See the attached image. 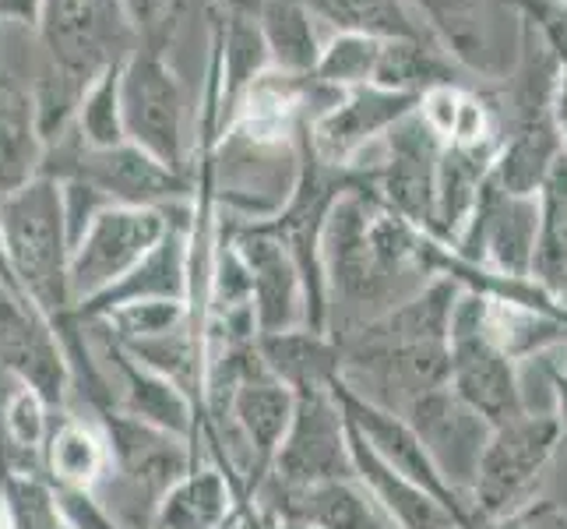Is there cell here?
<instances>
[{"label": "cell", "instance_id": "obj_8", "mask_svg": "<svg viewBox=\"0 0 567 529\" xmlns=\"http://www.w3.org/2000/svg\"><path fill=\"white\" fill-rule=\"evenodd\" d=\"M346 477L357 474L349 456V420L336 388H300L289 430L271 459L268 487H310Z\"/></svg>", "mask_w": 567, "mask_h": 529}, {"label": "cell", "instance_id": "obj_14", "mask_svg": "<svg viewBox=\"0 0 567 529\" xmlns=\"http://www.w3.org/2000/svg\"><path fill=\"white\" fill-rule=\"evenodd\" d=\"M103 427L110 474L121 477L145 501L159 505L169 487L190 474V452L181 435H169V430L134 420L127 414H106Z\"/></svg>", "mask_w": 567, "mask_h": 529}, {"label": "cell", "instance_id": "obj_11", "mask_svg": "<svg viewBox=\"0 0 567 529\" xmlns=\"http://www.w3.org/2000/svg\"><path fill=\"white\" fill-rule=\"evenodd\" d=\"M250 272V311L258 336L307 328V289L289 247L271 226H226Z\"/></svg>", "mask_w": 567, "mask_h": 529}, {"label": "cell", "instance_id": "obj_26", "mask_svg": "<svg viewBox=\"0 0 567 529\" xmlns=\"http://www.w3.org/2000/svg\"><path fill=\"white\" fill-rule=\"evenodd\" d=\"M229 516V487L215 469L187 474L155 505L152 529H219Z\"/></svg>", "mask_w": 567, "mask_h": 529}, {"label": "cell", "instance_id": "obj_10", "mask_svg": "<svg viewBox=\"0 0 567 529\" xmlns=\"http://www.w3.org/2000/svg\"><path fill=\"white\" fill-rule=\"evenodd\" d=\"M416 22L452 61L473 78H504V22L515 0H405ZM518 11V8H515Z\"/></svg>", "mask_w": 567, "mask_h": 529}, {"label": "cell", "instance_id": "obj_35", "mask_svg": "<svg viewBox=\"0 0 567 529\" xmlns=\"http://www.w3.org/2000/svg\"><path fill=\"white\" fill-rule=\"evenodd\" d=\"M276 529H315V526H303V522H289V519H279Z\"/></svg>", "mask_w": 567, "mask_h": 529}, {"label": "cell", "instance_id": "obj_29", "mask_svg": "<svg viewBox=\"0 0 567 529\" xmlns=\"http://www.w3.org/2000/svg\"><path fill=\"white\" fill-rule=\"evenodd\" d=\"M4 508L11 529H68L56 495L35 474H14L4 480Z\"/></svg>", "mask_w": 567, "mask_h": 529}, {"label": "cell", "instance_id": "obj_36", "mask_svg": "<svg viewBox=\"0 0 567 529\" xmlns=\"http://www.w3.org/2000/svg\"><path fill=\"white\" fill-rule=\"evenodd\" d=\"M0 529H11L8 526V508H4V501H0Z\"/></svg>", "mask_w": 567, "mask_h": 529}, {"label": "cell", "instance_id": "obj_3", "mask_svg": "<svg viewBox=\"0 0 567 529\" xmlns=\"http://www.w3.org/2000/svg\"><path fill=\"white\" fill-rule=\"evenodd\" d=\"M47 181H82L92 191H100L110 205L131 208H166L177 202H190L198 184L190 176H181L155 163L148 152L134 149L131 142L92 149L68 128L64 134L47 145L43 155Z\"/></svg>", "mask_w": 567, "mask_h": 529}, {"label": "cell", "instance_id": "obj_17", "mask_svg": "<svg viewBox=\"0 0 567 529\" xmlns=\"http://www.w3.org/2000/svg\"><path fill=\"white\" fill-rule=\"evenodd\" d=\"M265 501H271L279 519L315 529H399L357 477L310 487H268Z\"/></svg>", "mask_w": 567, "mask_h": 529}, {"label": "cell", "instance_id": "obj_13", "mask_svg": "<svg viewBox=\"0 0 567 529\" xmlns=\"http://www.w3.org/2000/svg\"><path fill=\"white\" fill-rule=\"evenodd\" d=\"M0 367L29 382L47 406L64 399L68 364L56 346L53 322L43 311H35L4 276H0Z\"/></svg>", "mask_w": 567, "mask_h": 529}, {"label": "cell", "instance_id": "obj_37", "mask_svg": "<svg viewBox=\"0 0 567 529\" xmlns=\"http://www.w3.org/2000/svg\"><path fill=\"white\" fill-rule=\"evenodd\" d=\"M564 4H567V0H564Z\"/></svg>", "mask_w": 567, "mask_h": 529}, {"label": "cell", "instance_id": "obj_22", "mask_svg": "<svg viewBox=\"0 0 567 529\" xmlns=\"http://www.w3.org/2000/svg\"><path fill=\"white\" fill-rule=\"evenodd\" d=\"M254 349L265 360V367L286 382L292 391L300 388H331L342 370V349L324 339L321 332L297 328L279 332V336H258Z\"/></svg>", "mask_w": 567, "mask_h": 529}, {"label": "cell", "instance_id": "obj_21", "mask_svg": "<svg viewBox=\"0 0 567 529\" xmlns=\"http://www.w3.org/2000/svg\"><path fill=\"white\" fill-rule=\"evenodd\" d=\"M254 18H258L271 68L300 78L315 74L321 47L331 32H324V26L300 0H254Z\"/></svg>", "mask_w": 567, "mask_h": 529}, {"label": "cell", "instance_id": "obj_32", "mask_svg": "<svg viewBox=\"0 0 567 529\" xmlns=\"http://www.w3.org/2000/svg\"><path fill=\"white\" fill-rule=\"evenodd\" d=\"M124 8H127V14H131V22H134V32H138V39H145V35L169 14L173 0H124Z\"/></svg>", "mask_w": 567, "mask_h": 529}, {"label": "cell", "instance_id": "obj_33", "mask_svg": "<svg viewBox=\"0 0 567 529\" xmlns=\"http://www.w3.org/2000/svg\"><path fill=\"white\" fill-rule=\"evenodd\" d=\"M39 8L43 0H0V22H11V26H32L39 22Z\"/></svg>", "mask_w": 567, "mask_h": 529}, {"label": "cell", "instance_id": "obj_31", "mask_svg": "<svg viewBox=\"0 0 567 529\" xmlns=\"http://www.w3.org/2000/svg\"><path fill=\"white\" fill-rule=\"evenodd\" d=\"M483 529H567V508L550 498H533L512 516L483 522Z\"/></svg>", "mask_w": 567, "mask_h": 529}, {"label": "cell", "instance_id": "obj_1", "mask_svg": "<svg viewBox=\"0 0 567 529\" xmlns=\"http://www.w3.org/2000/svg\"><path fill=\"white\" fill-rule=\"evenodd\" d=\"M121 116L124 142L194 181V160L205 155L202 103L148 43L134 47L121 64Z\"/></svg>", "mask_w": 567, "mask_h": 529}, {"label": "cell", "instance_id": "obj_12", "mask_svg": "<svg viewBox=\"0 0 567 529\" xmlns=\"http://www.w3.org/2000/svg\"><path fill=\"white\" fill-rule=\"evenodd\" d=\"M399 417H405V424L416 430L430 462L437 466V474L447 480V487L468 501V487H473L480 456L494 427L476 409H468L447 385L423 391Z\"/></svg>", "mask_w": 567, "mask_h": 529}, {"label": "cell", "instance_id": "obj_15", "mask_svg": "<svg viewBox=\"0 0 567 529\" xmlns=\"http://www.w3.org/2000/svg\"><path fill=\"white\" fill-rule=\"evenodd\" d=\"M292 409H297V391L271 375L265 360L258 357V349L250 346L244 360V375L226 399V414L237 424L240 441L247 445V456L254 459L258 474L276 459L289 430Z\"/></svg>", "mask_w": 567, "mask_h": 529}, {"label": "cell", "instance_id": "obj_6", "mask_svg": "<svg viewBox=\"0 0 567 529\" xmlns=\"http://www.w3.org/2000/svg\"><path fill=\"white\" fill-rule=\"evenodd\" d=\"M35 32L50 61L85 85L138 47L124 0H43Z\"/></svg>", "mask_w": 567, "mask_h": 529}, {"label": "cell", "instance_id": "obj_19", "mask_svg": "<svg viewBox=\"0 0 567 529\" xmlns=\"http://www.w3.org/2000/svg\"><path fill=\"white\" fill-rule=\"evenodd\" d=\"M497 149H462L444 145L434 176V220H430V241L452 247L465 220L473 215L483 181L491 176Z\"/></svg>", "mask_w": 567, "mask_h": 529}, {"label": "cell", "instance_id": "obj_25", "mask_svg": "<svg viewBox=\"0 0 567 529\" xmlns=\"http://www.w3.org/2000/svg\"><path fill=\"white\" fill-rule=\"evenodd\" d=\"M324 32H360L374 39H430L405 0H300ZM434 43V39H430Z\"/></svg>", "mask_w": 567, "mask_h": 529}, {"label": "cell", "instance_id": "obj_16", "mask_svg": "<svg viewBox=\"0 0 567 529\" xmlns=\"http://www.w3.org/2000/svg\"><path fill=\"white\" fill-rule=\"evenodd\" d=\"M198 220V215H194ZM190 223H169L163 241L155 244L145 258L134 265L121 283H113L106 293L95 301L82 304L78 315L100 318L124 304H142V301H177L184 304L190 293Z\"/></svg>", "mask_w": 567, "mask_h": 529}, {"label": "cell", "instance_id": "obj_38", "mask_svg": "<svg viewBox=\"0 0 567 529\" xmlns=\"http://www.w3.org/2000/svg\"><path fill=\"white\" fill-rule=\"evenodd\" d=\"M564 370H567V367H564Z\"/></svg>", "mask_w": 567, "mask_h": 529}, {"label": "cell", "instance_id": "obj_18", "mask_svg": "<svg viewBox=\"0 0 567 529\" xmlns=\"http://www.w3.org/2000/svg\"><path fill=\"white\" fill-rule=\"evenodd\" d=\"M349 456H353L357 480L374 495V501L384 508L399 529H458L441 501H434L423 487L402 477L395 466H388L353 427H349Z\"/></svg>", "mask_w": 567, "mask_h": 529}, {"label": "cell", "instance_id": "obj_30", "mask_svg": "<svg viewBox=\"0 0 567 529\" xmlns=\"http://www.w3.org/2000/svg\"><path fill=\"white\" fill-rule=\"evenodd\" d=\"M468 85H437V89H426L420 95V106L416 113L426 121V128L437 134V139L447 145L452 139V128H455V116H458V106H462V92Z\"/></svg>", "mask_w": 567, "mask_h": 529}, {"label": "cell", "instance_id": "obj_34", "mask_svg": "<svg viewBox=\"0 0 567 529\" xmlns=\"http://www.w3.org/2000/svg\"><path fill=\"white\" fill-rule=\"evenodd\" d=\"M550 391H554V409L557 417V430H560V445H567V370L564 367H550Z\"/></svg>", "mask_w": 567, "mask_h": 529}, {"label": "cell", "instance_id": "obj_28", "mask_svg": "<svg viewBox=\"0 0 567 529\" xmlns=\"http://www.w3.org/2000/svg\"><path fill=\"white\" fill-rule=\"evenodd\" d=\"M71 131L92 149H110L124 142V116H121V64L95 74L82 92L74 110Z\"/></svg>", "mask_w": 567, "mask_h": 529}, {"label": "cell", "instance_id": "obj_9", "mask_svg": "<svg viewBox=\"0 0 567 529\" xmlns=\"http://www.w3.org/2000/svg\"><path fill=\"white\" fill-rule=\"evenodd\" d=\"M416 106H420V95H409V92H391L381 85L346 89L318 121H310L303 128V142L315 152V160L336 170H346V166H353L370 145H378L384 134Z\"/></svg>", "mask_w": 567, "mask_h": 529}, {"label": "cell", "instance_id": "obj_7", "mask_svg": "<svg viewBox=\"0 0 567 529\" xmlns=\"http://www.w3.org/2000/svg\"><path fill=\"white\" fill-rule=\"evenodd\" d=\"M169 220L163 208L110 205L92 220L82 241L71 247L68 293L71 304H89L121 283L145 254L163 241Z\"/></svg>", "mask_w": 567, "mask_h": 529}, {"label": "cell", "instance_id": "obj_20", "mask_svg": "<svg viewBox=\"0 0 567 529\" xmlns=\"http://www.w3.org/2000/svg\"><path fill=\"white\" fill-rule=\"evenodd\" d=\"M43 155L47 142L32 92L22 82L0 78V199L43 176Z\"/></svg>", "mask_w": 567, "mask_h": 529}, {"label": "cell", "instance_id": "obj_2", "mask_svg": "<svg viewBox=\"0 0 567 529\" xmlns=\"http://www.w3.org/2000/svg\"><path fill=\"white\" fill-rule=\"evenodd\" d=\"M0 247L14 289L53 322L68 315L71 241L64 230L61 184L35 176L0 199Z\"/></svg>", "mask_w": 567, "mask_h": 529}, {"label": "cell", "instance_id": "obj_5", "mask_svg": "<svg viewBox=\"0 0 567 529\" xmlns=\"http://www.w3.org/2000/svg\"><path fill=\"white\" fill-rule=\"evenodd\" d=\"M557 448L560 430L550 409L546 414L529 409L518 420L494 427L480 456L473 487H468V508H473L476 522H494L529 505Z\"/></svg>", "mask_w": 567, "mask_h": 529}, {"label": "cell", "instance_id": "obj_23", "mask_svg": "<svg viewBox=\"0 0 567 529\" xmlns=\"http://www.w3.org/2000/svg\"><path fill=\"white\" fill-rule=\"evenodd\" d=\"M560 152H564V139L554 116L504 128L494 160V181L507 194H536L546 170L554 166Z\"/></svg>", "mask_w": 567, "mask_h": 529}, {"label": "cell", "instance_id": "obj_4", "mask_svg": "<svg viewBox=\"0 0 567 529\" xmlns=\"http://www.w3.org/2000/svg\"><path fill=\"white\" fill-rule=\"evenodd\" d=\"M447 388L476 409L491 424H512L522 414H529L522 391V364L486 336V297L476 289H462L452 307V325H447Z\"/></svg>", "mask_w": 567, "mask_h": 529}, {"label": "cell", "instance_id": "obj_24", "mask_svg": "<svg viewBox=\"0 0 567 529\" xmlns=\"http://www.w3.org/2000/svg\"><path fill=\"white\" fill-rule=\"evenodd\" d=\"M43 459L50 466L56 487H71V491H92L110 466L106 438L95 435V430L78 417H61L47 430Z\"/></svg>", "mask_w": 567, "mask_h": 529}, {"label": "cell", "instance_id": "obj_27", "mask_svg": "<svg viewBox=\"0 0 567 529\" xmlns=\"http://www.w3.org/2000/svg\"><path fill=\"white\" fill-rule=\"evenodd\" d=\"M384 39L360 35V32H331L321 47L315 78L321 85L346 92L360 85H374L378 61H381Z\"/></svg>", "mask_w": 567, "mask_h": 529}]
</instances>
